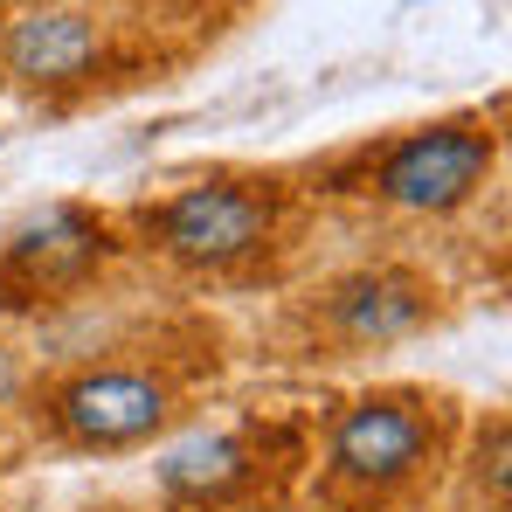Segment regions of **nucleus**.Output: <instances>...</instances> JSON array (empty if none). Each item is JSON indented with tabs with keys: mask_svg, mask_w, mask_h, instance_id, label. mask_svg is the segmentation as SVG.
Wrapping results in <instances>:
<instances>
[{
	"mask_svg": "<svg viewBox=\"0 0 512 512\" xmlns=\"http://www.w3.org/2000/svg\"><path fill=\"white\" fill-rule=\"evenodd\" d=\"M436 312H443V284L429 277L423 263L374 256V263H353L340 277H326L298 305V326L333 360H353V353H388V346L429 333Z\"/></svg>",
	"mask_w": 512,
	"mask_h": 512,
	"instance_id": "nucleus-7",
	"label": "nucleus"
},
{
	"mask_svg": "<svg viewBox=\"0 0 512 512\" xmlns=\"http://www.w3.org/2000/svg\"><path fill=\"white\" fill-rule=\"evenodd\" d=\"M125 229L111 208L56 194L35 201L7 236H0V312L28 319V312H56L70 298H84L97 277H111L125 263Z\"/></svg>",
	"mask_w": 512,
	"mask_h": 512,
	"instance_id": "nucleus-5",
	"label": "nucleus"
},
{
	"mask_svg": "<svg viewBox=\"0 0 512 512\" xmlns=\"http://www.w3.org/2000/svg\"><path fill=\"white\" fill-rule=\"evenodd\" d=\"M28 388H35V367L21 360V346L0 340V416H7V409H21V402H28Z\"/></svg>",
	"mask_w": 512,
	"mask_h": 512,
	"instance_id": "nucleus-10",
	"label": "nucleus"
},
{
	"mask_svg": "<svg viewBox=\"0 0 512 512\" xmlns=\"http://www.w3.org/2000/svg\"><path fill=\"white\" fill-rule=\"evenodd\" d=\"M28 416L56 450L118 457L139 443H160L187 416V374L167 353H111L63 374H35Z\"/></svg>",
	"mask_w": 512,
	"mask_h": 512,
	"instance_id": "nucleus-4",
	"label": "nucleus"
},
{
	"mask_svg": "<svg viewBox=\"0 0 512 512\" xmlns=\"http://www.w3.org/2000/svg\"><path fill=\"white\" fill-rule=\"evenodd\" d=\"M305 187L277 167H208L160 194H139L118 229L180 277H250L291 243Z\"/></svg>",
	"mask_w": 512,
	"mask_h": 512,
	"instance_id": "nucleus-1",
	"label": "nucleus"
},
{
	"mask_svg": "<svg viewBox=\"0 0 512 512\" xmlns=\"http://www.w3.org/2000/svg\"><path fill=\"white\" fill-rule=\"evenodd\" d=\"M457 450L450 395L388 381L353 395L319 436V499L333 512H381L436 485V471Z\"/></svg>",
	"mask_w": 512,
	"mask_h": 512,
	"instance_id": "nucleus-3",
	"label": "nucleus"
},
{
	"mask_svg": "<svg viewBox=\"0 0 512 512\" xmlns=\"http://www.w3.org/2000/svg\"><path fill=\"white\" fill-rule=\"evenodd\" d=\"M305 464L298 429L284 423H215L180 436L153 464V485L167 512H256L277 506L291 471Z\"/></svg>",
	"mask_w": 512,
	"mask_h": 512,
	"instance_id": "nucleus-6",
	"label": "nucleus"
},
{
	"mask_svg": "<svg viewBox=\"0 0 512 512\" xmlns=\"http://www.w3.org/2000/svg\"><path fill=\"white\" fill-rule=\"evenodd\" d=\"M506 416H485L471 429V499L485 512H512V471H506Z\"/></svg>",
	"mask_w": 512,
	"mask_h": 512,
	"instance_id": "nucleus-9",
	"label": "nucleus"
},
{
	"mask_svg": "<svg viewBox=\"0 0 512 512\" xmlns=\"http://www.w3.org/2000/svg\"><path fill=\"white\" fill-rule=\"evenodd\" d=\"M499 153H506L499 111H443V118L395 125L381 139L346 146L312 180L319 194L367 201L402 222H450L499 180Z\"/></svg>",
	"mask_w": 512,
	"mask_h": 512,
	"instance_id": "nucleus-2",
	"label": "nucleus"
},
{
	"mask_svg": "<svg viewBox=\"0 0 512 512\" xmlns=\"http://www.w3.org/2000/svg\"><path fill=\"white\" fill-rule=\"evenodd\" d=\"M125 70V35L90 0H14L0 14V77L28 97H84Z\"/></svg>",
	"mask_w": 512,
	"mask_h": 512,
	"instance_id": "nucleus-8",
	"label": "nucleus"
}]
</instances>
